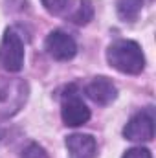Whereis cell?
<instances>
[{
	"instance_id": "6da1fadb",
	"label": "cell",
	"mask_w": 156,
	"mask_h": 158,
	"mask_svg": "<svg viewBox=\"0 0 156 158\" xmlns=\"http://www.w3.org/2000/svg\"><path fill=\"white\" fill-rule=\"evenodd\" d=\"M107 61L112 68L121 74L138 76L145 68V57L138 42L134 40H116L107 50Z\"/></svg>"
},
{
	"instance_id": "7a4b0ae2",
	"label": "cell",
	"mask_w": 156,
	"mask_h": 158,
	"mask_svg": "<svg viewBox=\"0 0 156 158\" xmlns=\"http://www.w3.org/2000/svg\"><path fill=\"white\" fill-rule=\"evenodd\" d=\"M61 116L64 125L68 127L84 125L90 119V109L86 107V103L83 101V98L79 96V90L74 85H70L61 98Z\"/></svg>"
},
{
	"instance_id": "3957f363",
	"label": "cell",
	"mask_w": 156,
	"mask_h": 158,
	"mask_svg": "<svg viewBox=\"0 0 156 158\" xmlns=\"http://www.w3.org/2000/svg\"><path fill=\"white\" fill-rule=\"evenodd\" d=\"M0 66L7 72H20L24 66V42L15 30H6L0 42Z\"/></svg>"
},
{
	"instance_id": "277c9868",
	"label": "cell",
	"mask_w": 156,
	"mask_h": 158,
	"mask_svg": "<svg viewBox=\"0 0 156 158\" xmlns=\"http://www.w3.org/2000/svg\"><path fill=\"white\" fill-rule=\"evenodd\" d=\"M44 46L48 55L53 57L55 61H70L77 53V42L74 40L72 35H68L63 30H53L46 37Z\"/></svg>"
},
{
	"instance_id": "5b68a950",
	"label": "cell",
	"mask_w": 156,
	"mask_h": 158,
	"mask_svg": "<svg viewBox=\"0 0 156 158\" xmlns=\"http://www.w3.org/2000/svg\"><path fill=\"white\" fill-rule=\"evenodd\" d=\"M123 136L130 142H151L154 138V116L153 110L138 112L129 119L123 129Z\"/></svg>"
},
{
	"instance_id": "8992f818",
	"label": "cell",
	"mask_w": 156,
	"mask_h": 158,
	"mask_svg": "<svg viewBox=\"0 0 156 158\" xmlns=\"http://www.w3.org/2000/svg\"><path fill=\"white\" fill-rule=\"evenodd\" d=\"M84 94L97 105H110L114 99L117 98V88L116 85L112 83V79L105 77V76H99V77H94L84 88Z\"/></svg>"
},
{
	"instance_id": "52a82bcc",
	"label": "cell",
	"mask_w": 156,
	"mask_h": 158,
	"mask_svg": "<svg viewBox=\"0 0 156 158\" xmlns=\"http://www.w3.org/2000/svg\"><path fill=\"white\" fill-rule=\"evenodd\" d=\"M68 158H96L97 143L90 134H70L66 136Z\"/></svg>"
},
{
	"instance_id": "ba28073f",
	"label": "cell",
	"mask_w": 156,
	"mask_h": 158,
	"mask_svg": "<svg viewBox=\"0 0 156 158\" xmlns=\"http://www.w3.org/2000/svg\"><path fill=\"white\" fill-rule=\"evenodd\" d=\"M142 7H143V0H117V15L125 22L136 20Z\"/></svg>"
},
{
	"instance_id": "9c48e42d",
	"label": "cell",
	"mask_w": 156,
	"mask_h": 158,
	"mask_svg": "<svg viewBox=\"0 0 156 158\" xmlns=\"http://www.w3.org/2000/svg\"><path fill=\"white\" fill-rule=\"evenodd\" d=\"M94 19V6L90 0H79V6L76 7V11L70 15V20L74 24L84 26Z\"/></svg>"
},
{
	"instance_id": "30bf717a",
	"label": "cell",
	"mask_w": 156,
	"mask_h": 158,
	"mask_svg": "<svg viewBox=\"0 0 156 158\" xmlns=\"http://www.w3.org/2000/svg\"><path fill=\"white\" fill-rule=\"evenodd\" d=\"M22 158H48V155H46V151L40 147L39 143H30L22 151Z\"/></svg>"
},
{
	"instance_id": "8fae6325",
	"label": "cell",
	"mask_w": 156,
	"mask_h": 158,
	"mask_svg": "<svg viewBox=\"0 0 156 158\" xmlns=\"http://www.w3.org/2000/svg\"><path fill=\"white\" fill-rule=\"evenodd\" d=\"M40 2H42L44 9L50 11V13H53V15L61 13L66 7V4H68V0H40Z\"/></svg>"
},
{
	"instance_id": "7c38bea8",
	"label": "cell",
	"mask_w": 156,
	"mask_h": 158,
	"mask_svg": "<svg viewBox=\"0 0 156 158\" xmlns=\"http://www.w3.org/2000/svg\"><path fill=\"white\" fill-rule=\"evenodd\" d=\"M123 158H153V155L147 147H132L123 155Z\"/></svg>"
}]
</instances>
